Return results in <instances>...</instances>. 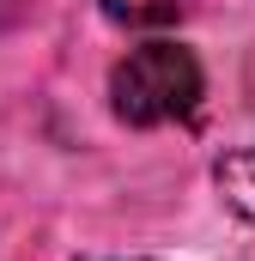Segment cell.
<instances>
[{
	"label": "cell",
	"mask_w": 255,
	"mask_h": 261,
	"mask_svg": "<svg viewBox=\"0 0 255 261\" xmlns=\"http://www.w3.org/2000/svg\"><path fill=\"white\" fill-rule=\"evenodd\" d=\"M6 12H12V0H0V18H6Z\"/></svg>",
	"instance_id": "4"
},
{
	"label": "cell",
	"mask_w": 255,
	"mask_h": 261,
	"mask_svg": "<svg viewBox=\"0 0 255 261\" xmlns=\"http://www.w3.org/2000/svg\"><path fill=\"white\" fill-rule=\"evenodd\" d=\"M97 6H104V18H116L128 31H164V24H176L189 12L194 0H97Z\"/></svg>",
	"instance_id": "3"
},
{
	"label": "cell",
	"mask_w": 255,
	"mask_h": 261,
	"mask_svg": "<svg viewBox=\"0 0 255 261\" xmlns=\"http://www.w3.org/2000/svg\"><path fill=\"white\" fill-rule=\"evenodd\" d=\"M200 61L183 43H140L110 73V110L128 128H158V122H189L200 110Z\"/></svg>",
	"instance_id": "1"
},
{
	"label": "cell",
	"mask_w": 255,
	"mask_h": 261,
	"mask_svg": "<svg viewBox=\"0 0 255 261\" xmlns=\"http://www.w3.org/2000/svg\"><path fill=\"white\" fill-rule=\"evenodd\" d=\"M213 189L237 219H255V146H231L213 158Z\"/></svg>",
	"instance_id": "2"
}]
</instances>
